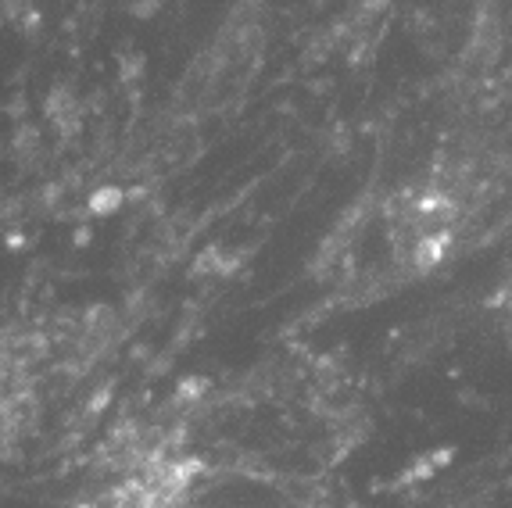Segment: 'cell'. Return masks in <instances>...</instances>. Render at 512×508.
Returning a JSON list of instances; mask_svg holds the SVG:
<instances>
[{
    "label": "cell",
    "mask_w": 512,
    "mask_h": 508,
    "mask_svg": "<svg viewBox=\"0 0 512 508\" xmlns=\"http://www.w3.org/2000/svg\"><path fill=\"white\" fill-rule=\"evenodd\" d=\"M444 251H448V233H444V229H437V233H430V237H423L416 244V265H419V269H430V265L441 262Z\"/></svg>",
    "instance_id": "6da1fadb"
},
{
    "label": "cell",
    "mask_w": 512,
    "mask_h": 508,
    "mask_svg": "<svg viewBox=\"0 0 512 508\" xmlns=\"http://www.w3.org/2000/svg\"><path fill=\"white\" fill-rule=\"evenodd\" d=\"M122 201H126V194H122L119 187H101L90 194V212L94 215H111V212H119Z\"/></svg>",
    "instance_id": "7a4b0ae2"
}]
</instances>
